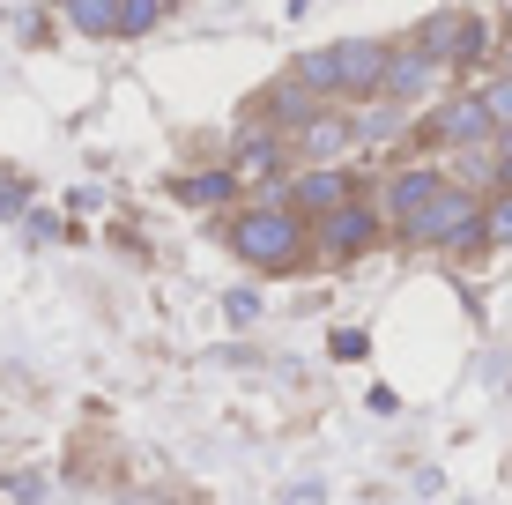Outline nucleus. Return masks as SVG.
Instances as JSON below:
<instances>
[{
  "mask_svg": "<svg viewBox=\"0 0 512 505\" xmlns=\"http://www.w3.org/2000/svg\"><path fill=\"white\" fill-rule=\"evenodd\" d=\"M483 15L475 8H438V15H423V23L409 30V45L423 52L431 67H468V60H483Z\"/></svg>",
  "mask_w": 512,
  "mask_h": 505,
  "instance_id": "nucleus-4",
  "label": "nucleus"
},
{
  "mask_svg": "<svg viewBox=\"0 0 512 505\" xmlns=\"http://www.w3.org/2000/svg\"><path fill=\"white\" fill-rule=\"evenodd\" d=\"M483 246H512V186L483 194Z\"/></svg>",
  "mask_w": 512,
  "mask_h": 505,
  "instance_id": "nucleus-17",
  "label": "nucleus"
},
{
  "mask_svg": "<svg viewBox=\"0 0 512 505\" xmlns=\"http://www.w3.org/2000/svg\"><path fill=\"white\" fill-rule=\"evenodd\" d=\"M431 134H438V142H453V149H490V142H498V127H490L483 97H453V104H438V112H431Z\"/></svg>",
  "mask_w": 512,
  "mask_h": 505,
  "instance_id": "nucleus-10",
  "label": "nucleus"
},
{
  "mask_svg": "<svg viewBox=\"0 0 512 505\" xmlns=\"http://www.w3.org/2000/svg\"><path fill=\"white\" fill-rule=\"evenodd\" d=\"M438 194H446V171H438V164H416V171H401V179L394 186H386V231H409V223L423 216V208H431Z\"/></svg>",
  "mask_w": 512,
  "mask_h": 505,
  "instance_id": "nucleus-9",
  "label": "nucleus"
},
{
  "mask_svg": "<svg viewBox=\"0 0 512 505\" xmlns=\"http://www.w3.org/2000/svg\"><path fill=\"white\" fill-rule=\"evenodd\" d=\"M386 52H394V38H342L334 45V82H342V97H357V104L379 97Z\"/></svg>",
  "mask_w": 512,
  "mask_h": 505,
  "instance_id": "nucleus-7",
  "label": "nucleus"
},
{
  "mask_svg": "<svg viewBox=\"0 0 512 505\" xmlns=\"http://www.w3.org/2000/svg\"><path fill=\"white\" fill-rule=\"evenodd\" d=\"M290 164H297V156H290V134L260 127V119L238 134V149H231V179H238V186H260V194H268Z\"/></svg>",
  "mask_w": 512,
  "mask_h": 505,
  "instance_id": "nucleus-6",
  "label": "nucleus"
},
{
  "mask_svg": "<svg viewBox=\"0 0 512 505\" xmlns=\"http://www.w3.org/2000/svg\"><path fill=\"white\" fill-rule=\"evenodd\" d=\"M171 194L193 201V208H231V201H238V179H231V164H216V171H193V179H179Z\"/></svg>",
  "mask_w": 512,
  "mask_h": 505,
  "instance_id": "nucleus-13",
  "label": "nucleus"
},
{
  "mask_svg": "<svg viewBox=\"0 0 512 505\" xmlns=\"http://www.w3.org/2000/svg\"><path fill=\"white\" fill-rule=\"evenodd\" d=\"M305 8H320V0H290V15H305Z\"/></svg>",
  "mask_w": 512,
  "mask_h": 505,
  "instance_id": "nucleus-23",
  "label": "nucleus"
},
{
  "mask_svg": "<svg viewBox=\"0 0 512 505\" xmlns=\"http://www.w3.org/2000/svg\"><path fill=\"white\" fill-rule=\"evenodd\" d=\"M364 350H372V335H357V327H342V335H334V357H342V364H357Z\"/></svg>",
  "mask_w": 512,
  "mask_h": 505,
  "instance_id": "nucleus-19",
  "label": "nucleus"
},
{
  "mask_svg": "<svg viewBox=\"0 0 512 505\" xmlns=\"http://www.w3.org/2000/svg\"><path fill=\"white\" fill-rule=\"evenodd\" d=\"M349 142H357V119H349L342 104H320V112L290 134V156H297V164H334Z\"/></svg>",
  "mask_w": 512,
  "mask_h": 505,
  "instance_id": "nucleus-8",
  "label": "nucleus"
},
{
  "mask_svg": "<svg viewBox=\"0 0 512 505\" xmlns=\"http://www.w3.org/2000/svg\"><path fill=\"white\" fill-rule=\"evenodd\" d=\"M475 97H483L490 127H512V75H505V67H498V75H490V82H483V90H475Z\"/></svg>",
  "mask_w": 512,
  "mask_h": 505,
  "instance_id": "nucleus-18",
  "label": "nucleus"
},
{
  "mask_svg": "<svg viewBox=\"0 0 512 505\" xmlns=\"http://www.w3.org/2000/svg\"><path fill=\"white\" fill-rule=\"evenodd\" d=\"M223 246L260 275H290V268L312 260V223L297 216V208H282V201H253V208H231V216H223Z\"/></svg>",
  "mask_w": 512,
  "mask_h": 505,
  "instance_id": "nucleus-1",
  "label": "nucleus"
},
{
  "mask_svg": "<svg viewBox=\"0 0 512 505\" xmlns=\"http://www.w3.org/2000/svg\"><path fill=\"white\" fill-rule=\"evenodd\" d=\"M223 305H231V320H253V312H260V298H253V290H231Z\"/></svg>",
  "mask_w": 512,
  "mask_h": 505,
  "instance_id": "nucleus-21",
  "label": "nucleus"
},
{
  "mask_svg": "<svg viewBox=\"0 0 512 505\" xmlns=\"http://www.w3.org/2000/svg\"><path fill=\"white\" fill-rule=\"evenodd\" d=\"M290 75L305 82V90H320L327 104H342V82H334V45H320V52H297V60H290Z\"/></svg>",
  "mask_w": 512,
  "mask_h": 505,
  "instance_id": "nucleus-15",
  "label": "nucleus"
},
{
  "mask_svg": "<svg viewBox=\"0 0 512 505\" xmlns=\"http://www.w3.org/2000/svg\"><path fill=\"white\" fill-rule=\"evenodd\" d=\"M505 75H512V52H505Z\"/></svg>",
  "mask_w": 512,
  "mask_h": 505,
  "instance_id": "nucleus-24",
  "label": "nucleus"
},
{
  "mask_svg": "<svg viewBox=\"0 0 512 505\" xmlns=\"http://www.w3.org/2000/svg\"><path fill=\"white\" fill-rule=\"evenodd\" d=\"M438 75H446V67H431L416 45H394V52H386V75H379V97H394V104H423Z\"/></svg>",
  "mask_w": 512,
  "mask_h": 505,
  "instance_id": "nucleus-11",
  "label": "nucleus"
},
{
  "mask_svg": "<svg viewBox=\"0 0 512 505\" xmlns=\"http://www.w3.org/2000/svg\"><path fill=\"white\" fill-rule=\"evenodd\" d=\"M386 238V208L372 201H342V208H327V216H312V253L320 260H364Z\"/></svg>",
  "mask_w": 512,
  "mask_h": 505,
  "instance_id": "nucleus-3",
  "label": "nucleus"
},
{
  "mask_svg": "<svg viewBox=\"0 0 512 505\" xmlns=\"http://www.w3.org/2000/svg\"><path fill=\"white\" fill-rule=\"evenodd\" d=\"M60 15H67V30L75 38H112V23H119V0H60Z\"/></svg>",
  "mask_w": 512,
  "mask_h": 505,
  "instance_id": "nucleus-14",
  "label": "nucleus"
},
{
  "mask_svg": "<svg viewBox=\"0 0 512 505\" xmlns=\"http://www.w3.org/2000/svg\"><path fill=\"white\" fill-rule=\"evenodd\" d=\"M268 201L282 208H297V216H327V208H342V201H357V171L349 164H297V171H282V179L268 186Z\"/></svg>",
  "mask_w": 512,
  "mask_h": 505,
  "instance_id": "nucleus-5",
  "label": "nucleus"
},
{
  "mask_svg": "<svg viewBox=\"0 0 512 505\" xmlns=\"http://www.w3.org/2000/svg\"><path fill=\"white\" fill-rule=\"evenodd\" d=\"M401 246H423V253H490L483 246V194L475 186H461V179H446V194H438L423 216L401 231Z\"/></svg>",
  "mask_w": 512,
  "mask_h": 505,
  "instance_id": "nucleus-2",
  "label": "nucleus"
},
{
  "mask_svg": "<svg viewBox=\"0 0 512 505\" xmlns=\"http://www.w3.org/2000/svg\"><path fill=\"white\" fill-rule=\"evenodd\" d=\"M290 505H320V483H297V491H290Z\"/></svg>",
  "mask_w": 512,
  "mask_h": 505,
  "instance_id": "nucleus-22",
  "label": "nucleus"
},
{
  "mask_svg": "<svg viewBox=\"0 0 512 505\" xmlns=\"http://www.w3.org/2000/svg\"><path fill=\"white\" fill-rule=\"evenodd\" d=\"M320 104H327L320 90H305V82L290 75V82H275V90L260 97V127H275V134H297L312 112H320Z\"/></svg>",
  "mask_w": 512,
  "mask_h": 505,
  "instance_id": "nucleus-12",
  "label": "nucleus"
},
{
  "mask_svg": "<svg viewBox=\"0 0 512 505\" xmlns=\"http://www.w3.org/2000/svg\"><path fill=\"white\" fill-rule=\"evenodd\" d=\"M164 8H171V0H119V23H112V38H149V30L164 23Z\"/></svg>",
  "mask_w": 512,
  "mask_h": 505,
  "instance_id": "nucleus-16",
  "label": "nucleus"
},
{
  "mask_svg": "<svg viewBox=\"0 0 512 505\" xmlns=\"http://www.w3.org/2000/svg\"><path fill=\"white\" fill-rule=\"evenodd\" d=\"M490 149H498V186H512V127H498V142H490Z\"/></svg>",
  "mask_w": 512,
  "mask_h": 505,
  "instance_id": "nucleus-20",
  "label": "nucleus"
}]
</instances>
